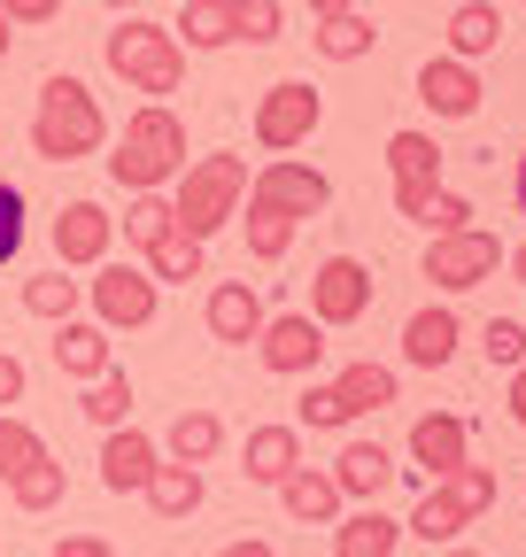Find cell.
I'll return each instance as SVG.
<instances>
[{
  "instance_id": "28",
  "label": "cell",
  "mask_w": 526,
  "mask_h": 557,
  "mask_svg": "<svg viewBox=\"0 0 526 557\" xmlns=\"http://www.w3.org/2000/svg\"><path fill=\"white\" fill-rule=\"evenodd\" d=\"M171 465H210L225 449V426H217V410H178L171 418V434H163Z\"/></svg>"
},
{
  "instance_id": "44",
  "label": "cell",
  "mask_w": 526,
  "mask_h": 557,
  "mask_svg": "<svg viewBox=\"0 0 526 557\" xmlns=\"http://www.w3.org/2000/svg\"><path fill=\"white\" fill-rule=\"evenodd\" d=\"M217 557H279V549H272V542H263V534H248V542H225Z\"/></svg>"
},
{
  "instance_id": "50",
  "label": "cell",
  "mask_w": 526,
  "mask_h": 557,
  "mask_svg": "<svg viewBox=\"0 0 526 557\" xmlns=\"http://www.w3.org/2000/svg\"><path fill=\"white\" fill-rule=\"evenodd\" d=\"M101 9H140V0H101Z\"/></svg>"
},
{
  "instance_id": "7",
  "label": "cell",
  "mask_w": 526,
  "mask_h": 557,
  "mask_svg": "<svg viewBox=\"0 0 526 557\" xmlns=\"http://www.w3.org/2000/svg\"><path fill=\"white\" fill-rule=\"evenodd\" d=\"M86 302H93V318L116 333H140V325H155V302H163V287H155V271L148 263H93V278H86Z\"/></svg>"
},
{
  "instance_id": "22",
  "label": "cell",
  "mask_w": 526,
  "mask_h": 557,
  "mask_svg": "<svg viewBox=\"0 0 526 557\" xmlns=\"http://www.w3.org/2000/svg\"><path fill=\"white\" fill-rule=\"evenodd\" d=\"M54 364L71 372V380H101L116 357H109V325L101 318H62L54 325Z\"/></svg>"
},
{
  "instance_id": "31",
  "label": "cell",
  "mask_w": 526,
  "mask_h": 557,
  "mask_svg": "<svg viewBox=\"0 0 526 557\" xmlns=\"http://www.w3.org/2000/svg\"><path fill=\"white\" fill-rule=\"evenodd\" d=\"M78 302H86V278H62V263H54V271H39V278H24V310H32V318H47V325L78 318Z\"/></svg>"
},
{
  "instance_id": "32",
  "label": "cell",
  "mask_w": 526,
  "mask_h": 557,
  "mask_svg": "<svg viewBox=\"0 0 526 557\" xmlns=\"http://www.w3.org/2000/svg\"><path fill=\"white\" fill-rule=\"evenodd\" d=\"M62 487H71V472H62V457L47 449L39 465H24V472L9 480V496H16V511H54V504H62Z\"/></svg>"
},
{
  "instance_id": "14",
  "label": "cell",
  "mask_w": 526,
  "mask_h": 557,
  "mask_svg": "<svg viewBox=\"0 0 526 557\" xmlns=\"http://www.w3.org/2000/svg\"><path fill=\"white\" fill-rule=\"evenodd\" d=\"M109 240H116V218H109L101 201H62V218H54V263L62 271L109 263Z\"/></svg>"
},
{
  "instance_id": "23",
  "label": "cell",
  "mask_w": 526,
  "mask_h": 557,
  "mask_svg": "<svg viewBox=\"0 0 526 557\" xmlns=\"http://www.w3.org/2000/svg\"><path fill=\"white\" fill-rule=\"evenodd\" d=\"M279 504H287V519H302V527H334L349 496H341L334 472H310V465H302V472L279 480Z\"/></svg>"
},
{
  "instance_id": "4",
  "label": "cell",
  "mask_w": 526,
  "mask_h": 557,
  "mask_svg": "<svg viewBox=\"0 0 526 557\" xmlns=\"http://www.w3.org/2000/svg\"><path fill=\"white\" fill-rule=\"evenodd\" d=\"M387 403H394V372L372 364V357H356V364H341L334 380H310V387H302L295 426L341 434V426H356V418H372V410H387Z\"/></svg>"
},
{
  "instance_id": "30",
  "label": "cell",
  "mask_w": 526,
  "mask_h": 557,
  "mask_svg": "<svg viewBox=\"0 0 526 557\" xmlns=\"http://www.w3.org/2000/svg\"><path fill=\"white\" fill-rule=\"evenodd\" d=\"M295 225H302V218H287V209H272V201H248V209H240V233H248V256H255V263H279V256L295 248Z\"/></svg>"
},
{
  "instance_id": "15",
  "label": "cell",
  "mask_w": 526,
  "mask_h": 557,
  "mask_svg": "<svg viewBox=\"0 0 526 557\" xmlns=\"http://www.w3.org/2000/svg\"><path fill=\"white\" fill-rule=\"evenodd\" d=\"M411 465L426 472V487L449 480L456 465H473V426H465L456 410H426L418 426H411Z\"/></svg>"
},
{
  "instance_id": "37",
  "label": "cell",
  "mask_w": 526,
  "mask_h": 557,
  "mask_svg": "<svg viewBox=\"0 0 526 557\" xmlns=\"http://www.w3.org/2000/svg\"><path fill=\"white\" fill-rule=\"evenodd\" d=\"M480 357H488L496 372H518V364H526V325H518V318H488V325H480Z\"/></svg>"
},
{
  "instance_id": "38",
  "label": "cell",
  "mask_w": 526,
  "mask_h": 557,
  "mask_svg": "<svg viewBox=\"0 0 526 557\" xmlns=\"http://www.w3.org/2000/svg\"><path fill=\"white\" fill-rule=\"evenodd\" d=\"M233 24H240V39H248V47H272V39H287L279 0H233Z\"/></svg>"
},
{
  "instance_id": "3",
  "label": "cell",
  "mask_w": 526,
  "mask_h": 557,
  "mask_svg": "<svg viewBox=\"0 0 526 557\" xmlns=\"http://www.w3.org/2000/svg\"><path fill=\"white\" fill-rule=\"evenodd\" d=\"M248 156H193L186 171H178V186H171V209H178V233L186 240H217L240 209H248Z\"/></svg>"
},
{
  "instance_id": "1",
  "label": "cell",
  "mask_w": 526,
  "mask_h": 557,
  "mask_svg": "<svg viewBox=\"0 0 526 557\" xmlns=\"http://www.w3.org/2000/svg\"><path fill=\"white\" fill-rule=\"evenodd\" d=\"M101 139H109V116H101L93 86L54 70L39 86V109H32V156L39 163H86V156H101Z\"/></svg>"
},
{
  "instance_id": "12",
  "label": "cell",
  "mask_w": 526,
  "mask_h": 557,
  "mask_svg": "<svg viewBox=\"0 0 526 557\" xmlns=\"http://www.w3.org/2000/svg\"><path fill=\"white\" fill-rule=\"evenodd\" d=\"M248 201H272L287 209V218H317L325 201H334V178H325L317 163H295V156H272L255 178H248Z\"/></svg>"
},
{
  "instance_id": "35",
  "label": "cell",
  "mask_w": 526,
  "mask_h": 557,
  "mask_svg": "<svg viewBox=\"0 0 526 557\" xmlns=\"http://www.w3.org/2000/svg\"><path fill=\"white\" fill-rule=\"evenodd\" d=\"M148 271H155V287H186V278H202V240L163 233V240L148 248Z\"/></svg>"
},
{
  "instance_id": "11",
  "label": "cell",
  "mask_w": 526,
  "mask_h": 557,
  "mask_svg": "<svg viewBox=\"0 0 526 557\" xmlns=\"http://www.w3.org/2000/svg\"><path fill=\"white\" fill-rule=\"evenodd\" d=\"M310 318H317L325 333L372 318V271H364L356 256H325V263L310 271Z\"/></svg>"
},
{
  "instance_id": "5",
  "label": "cell",
  "mask_w": 526,
  "mask_h": 557,
  "mask_svg": "<svg viewBox=\"0 0 526 557\" xmlns=\"http://www.w3.org/2000/svg\"><path fill=\"white\" fill-rule=\"evenodd\" d=\"M101 54H109L116 78H124L132 94H148V101H163V94L186 86V47H178V32H163V24H148V16H124V24L101 39Z\"/></svg>"
},
{
  "instance_id": "42",
  "label": "cell",
  "mask_w": 526,
  "mask_h": 557,
  "mask_svg": "<svg viewBox=\"0 0 526 557\" xmlns=\"http://www.w3.org/2000/svg\"><path fill=\"white\" fill-rule=\"evenodd\" d=\"M24 387H32L24 357H9V348H0V410H9V403H24Z\"/></svg>"
},
{
  "instance_id": "26",
  "label": "cell",
  "mask_w": 526,
  "mask_h": 557,
  "mask_svg": "<svg viewBox=\"0 0 526 557\" xmlns=\"http://www.w3.org/2000/svg\"><path fill=\"white\" fill-rule=\"evenodd\" d=\"M202 496H210V472H202V465H155V480H148L155 519H193V511H202Z\"/></svg>"
},
{
  "instance_id": "2",
  "label": "cell",
  "mask_w": 526,
  "mask_h": 557,
  "mask_svg": "<svg viewBox=\"0 0 526 557\" xmlns=\"http://www.w3.org/2000/svg\"><path fill=\"white\" fill-rule=\"evenodd\" d=\"M178 171H186V124H178V109H163V101L132 109L116 156H109V178L124 194H163V186H178Z\"/></svg>"
},
{
  "instance_id": "21",
  "label": "cell",
  "mask_w": 526,
  "mask_h": 557,
  "mask_svg": "<svg viewBox=\"0 0 526 557\" xmlns=\"http://www.w3.org/2000/svg\"><path fill=\"white\" fill-rule=\"evenodd\" d=\"M240 472L255 487H279L287 472H302V426H255L248 449H240Z\"/></svg>"
},
{
  "instance_id": "9",
  "label": "cell",
  "mask_w": 526,
  "mask_h": 557,
  "mask_svg": "<svg viewBox=\"0 0 526 557\" xmlns=\"http://www.w3.org/2000/svg\"><path fill=\"white\" fill-rule=\"evenodd\" d=\"M511 248L496 240V233H480V225H465V233H441V240H426V278L441 295H465V287H480V278H496V263H503Z\"/></svg>"
},
{
  "instance_id": "29",
  "label": "cell",
  "mask_w": 526,
  "mask_h": 557,
  "mask_svg": "<svg viewBox=\"0 0 526 557\" xmlns=\"http://www.w3.org/2000/svg\"><path fill=\"white\" fill-rule=\"evenodd\" d=\"M372 39H379V24H372V16H356V9L317 16V32H310V47H317L325 62H364V54H372Z\"/></svg>"
},
{
  "instance_id": "17",
  "label": "cell",
  "mask_w": 526,
  "mask_h": 557,
  "mask_svg": "<svg viewBox=\"0 0 526 557\" xmlns=\"http://www.w3.org/2000/svg\"><path fill=\"white\" fill-rule=\"evenodd\" d=\"M418 101L434 116H480V70L456 54H426L418 62Z\"/></svg>"
},
{
  "instance_id": "45",
  "label": "cell",
  "mask_w": 526,
  "mask_h": 557,
  "mask_svg": "<svg viewBox=\"0 0 526 557\" xmlns=\"http://www.w3.org/2000/svg\"><path fill=\"white\" fill-rule=\"evenodd\" d=\"M511 426H526V364L511 372Z\"/></svg>"
},
{
  "instance_id": "40",
  "label": "cell",
  "mask_w": 526,
  "mask_h": 557,
  "mask_svg": "<svg viewBox=\"0 0 526 557\" xmlns=\"http://www.w3.org/2000/svg\"><path fill=\"white\" fill-rule=\"evenodd\" d=\"M16 248H24V194L0 178V263H16Z\"/></svg>"
},
{
  "instance_id": "46",
  "label": "cell",
  "mask_w": 526,
  "mask_h": 557,
  "mask_svg": "<svg viewBox=\"0 0 526 557\" xmlns=\"http://www.w3.org/2000/svg\"><path fill=\"white\" fill-rule=\"evenodd\" d=\"M310 16H341V9H356V0H302Z\"/></svg>"
},
{
  "instance_id": "19",
  "label": "cell",
  "mask_w": 526,
  "mask_h": 557,
  "mask_svg": "<svg viewBox=\"0 0 526 557\" xmlns=\"http://www.w3.org/2000/svg\"><path fill=\"white\" fill-rule=\"evenodd\" d=\"M325 472L341 480V496H349V504H379L387 487L403 480V465H394V457H387L379 442H349V449H341L334 465H325Z\"/></svg>"
},
{
  "instance_id": "20",
  "label": "cell",
  "mask_w": 526,
  "mask_h": 557,
  "mask_svg": "<svg viewBox=\"0 0 526 557\" xmlns=\"http://www.w3.org/2000/svg\"><path fill=\"white\" fill-rule=\"evenodd\" d=\"M403 549V519H387L379 504H356L334 519V557H394Z\"/></svg>"
},
{
  "instance_id": "10",
  "label": "cell",
  "mask_w": 526,
  "mask_h": 557,
  "mask_svg": "<svg viewBox=\"0 0 526 557\" xmlns=\"http://www.w3.org/2000/svg\"><path fill=\"white\" fill-rule=\"evenodd\" d=\"M387 178H394V218L418 225V209L441 194V148H434V132H394L387 139Z\"/></svg>"
},
{
  "instance_id": "48",
  "label": "cell",
  "mask_w": 526,
  "mask_h": 557,
  "mask_svg": "<svg viewBox=\"0 0 526 557\" xmlns=\"http://www.w3.org/2000/svg\"><path fill=\"white\" fill-rule=\"evenodd\" d=\"M9 47H16V24H9V16H0V62H9Z\"/></svg>"
},
{
  "instance_id": "18",
  "label": "cell",
  "mask_w": 526,
  "mask_h": 557,
  "mask_svg": "<svg viewBox=\"0 0 526 557\" xmlns=\"http://www.w3.org/2000/svg\"><path fill=\"white\" fill-rule=\"evenodd\" d=\"M202 318H210V333H217L225 348H248V341H263V318H272V310H263V295L248 287V278H217Z\"/></svg>"
},
{
  "instance_id": "27",
  "label": "cell",
  "mask_w": 526,
  "mask_h": 557,
  "mask_svg": "<svg viewBox=\"0 0 526 557\" xmlns=\"http://www.w3.org/2000/svg\"><path fill=\"white\" fill-rule=\"evenodd\" d=\"M496 47H503V9H496V0H465V9L449 16V54L456 62H480Z\"/></svg>"
},
{
  "instance_id": "34",
  "label": "cell",
  "mask_w": 526,
  "mask_h": 557,
  "mask_svg": "<svg viewBox=\"0 0 526 557\" xmlns=\"http://www.w3.org/2000/svg\"><path fill=\"white\" fill-rule=\"evenodd\" d=\"M78 410L93 418V426H101V434H116V426H124V418H132V380H124V372L109 364L101 380H86V403H78Z\"/></svg>"
},
{
  "instance_id": "13",
  "label": "cell",
  "mask_w": 526,
  "mask_h": 557,
  "mask_svg": "<svg viewBox=\"0 0 526 557\" xmlns=\"http://www.w3.org/2000/svg\"><path fill=\"white\" fill-rule=\"evenodd\" d=\"M255 357H263V372L302 380V372H317V357H325V325H317L310 310H279V318H263Z\"/></svg>"
},
{
  "instance_id": "51",
  "label": "cell",
  "mask_w": 526,
  "mask_h": 557,
  "mask_svg": "<svg viewBox=\"0 0 526 557\" xmlns=\"http://www.w3.org/2000/svg\"><path fill=\"white\" fill-rule=\"evenodd\" d=\"M441 557H480V549H441Z\"/></svg>"
},
{
  "instance_id": "39",
  "label": "cell",
  "mask_w": 526,
  "mask_h": 557,
  "mask_svg": "<svg viewBox=\"0 0 526 557\" xmlns=\"http://www.w3.org/2000/svg\"><path fill=\"white\" fill-rule=\"evenodd\" d=\"M418 225H426L434 240H441V233H465V225H473V201H465V194H449V186H441V194H434V201L418 209Z\"/></svg>"
},
{
  "instance_id": "24",
  "label": "cell",
  "mask_w": 526,
  "mask_h": 557,
  "mask_svg": "<svg viewBox=\"0 0 526 557\" xmlns=\"http://www.w3.org/2000/svg\"><path fill=\"white\" fill-rule=\"evenodd\" d=\"M456 310L449 302H434V310H418L411 325H403V364H418V372H441L449 357H456Z\"/></svg>"
},
{
  "instance_id": "16",
  "label": "cell",
  "mask_w": 526,
  "mask_h": 557,
  "mask_svg": "<svg viewBox=\"0 0 526 557\" xmlns=\"http://www.w3.org/2000/svg\"><path fill=\"white\" fill-rule=\"evenodd\" d=\"M155 465H163V442L140 434V426H116L101 442V487H109V496H148Z\"/></svg>"
},
{
  "instance_id": "47",
  "label": "cell",
  "mask_w": 526,
  "mask_h": 557,
  "mask_svg": "<svg viewBox=\"0 0 526 557\" xmlns=\"http://www.w3.org/2000/svg\"><path fill=\"white\" fill-rule=\"evenodd\" d=\"M511 201H518V218H526V156H518V171H511Z\"/></svg>"
},
{
  "instance_id": "6",
  "label": "cell",
  "mask_w": 526,
  "mask_h": 557,
  "mask_svg": "<svg viewBox=\"0 0 526 557\" xmlns=\"http://www.w3.org/2000/svg\"><path fill=\"white\" fill-rule=\"evenodd\" d=\"M488 511H496V465H456L449 480H434L418 496V511L403 519V534H418L434 549V542H456L465 527H480Z\"/></svg>"
},
{
  "instance_id": "43",
  "label": "cell",
  "mask_w": 526,
  "mask_h": 557,
  "mask_svg": "<svg viewBox=\"0 0 526 557\" xmlns=\"http://www.w3.org/2000/svg\"><path fill=\"white\" fill-rule=\"evenodd\" d=\"M54 557H116V549H109L101 534H62V542H54Z\"/></svg>"
},
{
  "instance_id": "36",
  "label": "cell",
  "mask_w": 526,
  "mask_h": 557,
  "mask_svg": "<svg viewBox=\"0 0 526 557\" xmlns=\"http://www.w3.org/2000/svg\"><path fill=\"white\" fill-rule=\"evenodd\" d=\"M39 457H47L39 426H32V418H16V410H0V480H16V472L39 465Z\"/></svg>"
},
{
  "instance_id": "8",
  "label": "cell",
  "mask_w": 526,
  "mask_h": 557,
  "mask_svg": "<svg viewBox=\"0 0 526 557\" xmlns=\"http://www.w3.org/2000/svg\"><path fill=\"white\" fill-rule=\"evenodd\" d=\"M317 116H325V101H317L310 78L263 86V101H255V148H263V156H295L302 139L317 132Z\"/></svg>"
},
{
  "instance_id": "49",
  "label": "cell",
  "mask_w": 526,
  "mask_h": 557,
  "mask_svg": "<svg viewBox=\"0 0 526 557\" xmlns=\"http://www.w3.org/2000/svg\"><path fill=\"white\" fill-rule=\"evenodd\" d=\"M503 263H511V271H518V287H526V248H511V256H503Z\"/></svg>"
},
{
  "instance_id": "25",
  "label": "cell",
  "mask_w": 526,
  "mask_h": 557,
  "mask_svg": "<svg viewBox=\"0 0 526 557\" xmlns=\"http://www.w3.org/2000/svg\"><path fill=\"white\" fill-rule=\"evenodd\" d=\"M178 47H186V54H217V47H240L233 0H178Z\"/></svg>"
},
{
  "instance_id": "41",
  "label": "cell",
  "mask_w": 526,
  "mask_h": 557,
  "mask_svg": "<svg viewBox=\"0 0 526 557\" xmlns=\"http://www.w3.org/2000/svg\"><path fill=\"white\" fill-rule=\"evenodd\" d=\"M0 16H9V24H54L62 0H0Z\"/></svg>"
},
{
  "instance_id": "33",
  "label": "cell",
  "mask_w": 526,
  "mask_h": 557,
  "mask_svg": "<svg viewBox=\"0 0 526 557\" xmlns=\"http://www.w3.org/2000/svg\"><path fill=\"white\" fill-rule=\"evenodd\" d=\"M163 233H178V209H171V194H132V209H124V240L148 256Z\"/></svg>"
}]
</instances>
